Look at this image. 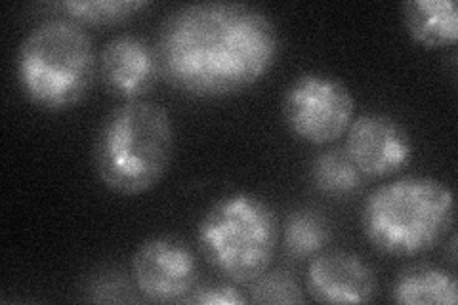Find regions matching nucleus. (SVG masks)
Instances as JSON below:
<instances>
[{"mask_svg":"<svg viewBox=\"0 0 458 305\" xmlns=\"http://www.w3.org/2000/svg\"><path fill=\"white\" fill-rule=\"evenodd\" d=\"M98 72L113 96L126 101L140 99L161 77L159 55L148 40L121 35L109 40L99 54Z\"/></svg>","mask_w":458,"mask_h":305,"instance_id":"1a4fd4ad","label":"nucleus"},{"mask_svg":"<svg viewBox=\"0 0 458 305\" xmlns=\"http://www.w3.org/2000/svg\"><path fill=\"white\" fill-rule=\"evenodd\" d=\"M333 239L331 224L327 217L311 208H296L289 212L283 224L284 254L302 261L321 254Z\"/></svg>","mask_w":458,"mask_h":305,"instance_id":"ddd939ff","label":"nucleus"},{"mask_svg":"<svg viewBox=\"0 0 458 305\" xmlns=\"http://www.w3.org/2000/svg\"><path fill=\"white\" fill-rule=\"evenodd\" d=\"M96 71L90 35L69 18L37 23L23 37L16 57L21 92L33 106L47 111H65L81 104Z\"/></svg>","mask_w":458,"mask_h":305,"instance_id":"20e7f679","label":"nucleus"},{"mask_svg":"<svg viewBox=\"0 0 458 305\" xmlns=\"http://www.w3.org/2000/svg\"><path fill=\"white\" fill-rule=\"evenodd\" d=\"M403 23L412 40L429 50L451 47L458 38V13L453 0H409Z\"/></svg>","mask_w":458,"mask_h":305,"instance_id":"9b49d317","label":"nucleus"},{"mask_svg":"<svg viewBox=\"0 0 458 305\" xmlns=\"http://www.w3.org/2000/svg\"><path fill=\"white\" fill-rule=\"evenodd\" d=\"M277 241L274 208L252 193H232L216 200L197 227L200 252L235 284H250L269 269Z\"/></svg>","mask_w":458,"mask_h":305,"instance_id":"39448f33","label":"nucleus"},{"mask_svg":"<svg viewBox=\"0 0 458 305\" xmlns=\"http://www.w3.org/2000/svg\"><path fill=\"white\" fill-rule=\"evenodd\" d=\"M344 149L363 176L370 178L394 176L412 158V141L407 130L380 113H367L353 119Z\"/></svg>","mask_w":458,"mask_h":305,"instance_id":"6e6552de","label":"nucleus"},{"mask_svg":"<svg viewBox=\"0 0 458 305\" xmlns=\"http://www.w3.org/2000/svg\"><path fill=\"white\" fill-rule=\"evenodd\" d=\"M392 300L403 305H454L458 284L454 275L436 266H412L397 275Z\"/></svg>","mask_w":458,"mask_h":305,"instance_id":"f8f14e48","label":"nucleus"},{"mask_svg":"<svg viewBox=\"0 0 458 305\" xmlns=\"http://www.w3.org/2000/svg\"><path fill=\"white\" fill-rule=\"evenodd\" d=\"M249 301L245 294L235 284L229 283H208V284H197L191 296L185 300V303H199V305H241Z\"/></svg>","mask_w":458,"mask_h":305,"instance_id":"f3484780","label":"nucleus"},{"mask_svg":"<svg viewBox=\"0 0 458 305\" xmlns=\"http://www.w3.org/2000/svg\"><path fill=\"white\" fill-rule=\"evenodd\" d=\"M134 288L155 303L185 301L199 283L197 256L188 242L176 237H151L132 256Z\"/></svg>","mask_w":458,"mask_h":305,"instance_id":"0eeeda50","label":"nucleus"},{"mask_svg":"<svg viewBox=\"0 0 458 305\" xmlns=\"http://www.w3.org/2000/svg\"><path fill=\"white\" fill-rule=\"evenodd\" d=\"M279 31L266 12L239 3L176 8L157 42L161 77L195 97H225L260 82L276 65Z\"/></svg>","mask_w":458,"mask_h":305,"instance_id":"f257e3e1","label":"nucleus"},{"mask_svg":"<svg viewBox=\"0 0 458 305\" xmlns=\"http://www.w3.org/2000/svg\"><path fill=\"white\" fill-rule=\"evenodd\" d=\"M377 275L353 252L331 250L311 259L308 292L321 303H367L377 296Z\"/></svg>","mask_w":458,"mask_h":305,"instance_id":"9d476101","label":"nucleus"},{"mask_svg":"<svg viewBox=\"0 0 458 305\" xmlns=\"http://www.w3.org/2000/svg\"><path fill=\"white\" fill-rule=\"evenodd\" d=\"M174 143V124L165 107L143 99L126 101L99 128L94 148L98 178L113 193H146L163 180Z\"/></svg>","mask_w":458,"mask_h":305,"instance_id":"f03ea898","label":"nucleus"},{"mask_svg":"<svg viewBox=\"0 0 458 305\" xmlns=\"http://www.w3.org/2000/svg\"><path fill=\"white\" fill-rule=\"evenodd\" d=\"M302 286L286 271H266L250 283L249 301L252 303H304Z\"/></svg>","mask_w":458,"mask_h":305,"instance_id":"dca6fc26","label":"nucleus"},{"mask_svg":"<svg viewBox=\"0 0 458 305\" xmlns=\"http://www.w3.org/2000/svg\"><path fill=\"white\" fill-rule=\"evenodd\" d=\"M453 222V191L428 176H407L377 187L361 212L363 233L372 249L397 258L434 250Z\"/></svg>","mask_w":458,"mask_h":305,"instance_id":"7ed1b4c3","label":"nucleus"},{"mask_svg":"<svg viewBox=\"0 0 458 305\" xmlns=\"http://www.w3.org/2000/svg\"><path fill=\"white\" fill-rule=\"evenodd\" d=\"M355 99L340 80L306 72L283 96V119L291 132L313 145L335 143L353 121Z\"/></svg>","mask_w":458,"mask_h":305,"instance_id":"423d86ee","label":"nucleus"},{"mask_svg":"<svg viewBox=\"0 0 458 305\" xmlns=\"http://www.w3.org/2000/svg\"><path fill=\"white\" fill-rule=\"evenodd\" d=\"M311 182L325 195L350 197L363 187L365 176L353 165L346 149H331L313 158Z\"/></svg>","mask_w":458,"mask_h":305,"instance_id":"4468645a","label":"nucleus"},{"mask_svg":"<svg viewBox=\"0 0 458 305\" xmlns=\"http://www.w3.org/2000/svg\"><path fill=\"white\" fill-rule=\"evenodd\" d=\"M69 20L81 25H117L149 8L146 0H69L55 4Z\"/></svg>","mask_w":458,"mask_h":305,"instance_id":"2eb2a0df","label":"nucleus"}]
</instances>
